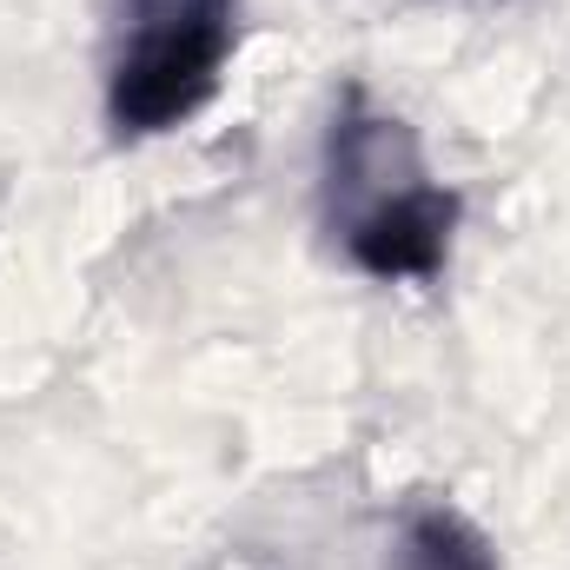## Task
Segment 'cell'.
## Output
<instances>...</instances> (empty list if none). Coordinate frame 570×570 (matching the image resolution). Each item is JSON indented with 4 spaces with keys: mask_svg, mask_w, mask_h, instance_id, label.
Wrapping results in <instances>:
<instances>
[{
    "mask_svg": "<svg viewBox=\"0 0 570 570\" xmlns=\"http://www.w3.org/2000/svg\"><path fill=\"white\" fill-rule=\"evenodd\" d=\"M318 219L365 279L431 285L451 266L464 199L425 166L405 114H385L358 87H345L318 159Z\"/></svg>",
    "mask_w": 570,
    "mask_h": 570,
    "instance_id": "cell-1",
    "label": "cell"
},
{
    "mask_svg": "<svg viewBox=\"0 0 570 570\" xmlns=\"http://www.w3.org/2000/svg\"><path fill=\"white\" fill-rule=\"evenodd\" d=\"M239 53V0H120L107 53V127L159 140L186 127Z\"/></svg>",
    "mask_w": 570,
    "mask_h": 570,
    "instance_id": "cell-2",
    "label": "cell"
},
{
    "mask_svg": "<svg viewBox=\"0 0 570 570\" xmlns=\"http://www.w3.org/2000/svg\"><path fill=\"white\" fill-rule=\"evenodd\" d=\"M385 570H498V544L444 498H419L399 531H392V551Z\"/></svg>",
    "mask_w": 570,
    "mask_h": 570,
    "instance_id": "cell-3",
    "label": "cell"
}]
</instances>
